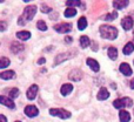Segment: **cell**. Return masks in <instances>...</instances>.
<instances>
[{"label":"cell","mask_w":134,"mask_h":122,"mask_svg":"<svg viewBox=\"0 0 134 122\" xmlns=\"http://www.w3.org/2000/svg\"><path fill=\"white\" fill-rule=\"evenodd\" d=\"M35 13H37V6L34 5H31V6H27L25 9H24V13L21 16H19L18 24L21 26H24L27 21H31L33 18H34Z\"/></svg>","instance_id":"6da1fadb"},{"label":"cell","mask_w":134,"mask_h":122,"mask_svg":"<svg viewBox=\"0 0 134 122\" xmlns=\"http://www.w3.org/2000/svg\"><path fill=\"white\" fill-rule=\"evenodd\" d=\"M100 31V34L104 39H108V40H114L116 39L118 37V30L113 26H109V25H104V26H100L99 28Z\"/></svg>","instance_id":"7a4b0ae2"},{"label":"cell","mask_w":134,"mask_h":122,"mask_svg":"<svg viewBox=\"0 0 134 122\" xmlns=\"http://www.w3.org/2000/svg\"><path fill=\"white\" fill-rule=\"evenodd\" d=\"M113 106L114 108H125V107H132L133 106V101L130 97H122V99H116L113 101Z\"/></svg>","instance_id":"3957f363"},{"label":"cell","mask_w":134,"mask_h":122,"mask_svg":"<svg viewBox=\"0 0 134 122\" xmlns=\"http://www.w3.org/2000/svg\"><path fill=\"white\" fill-rule=\"evenodd\" d=\"M49 114H51L52 116H58V118L64 119V120H65V119L71 118V113L65 111V109H61V108H52V109H49Z\"/></svg>","instance_id":"277c9868"},{"label":"cell","mask_w":134,"mask_h":122,"mask_svg":"<svg viewBox=\"0 0 134 122\" xmlns=\"http://www.w3.org/2000/svg\"><path fill=\"white\" fill-rule=\"evenodd\" d=\"M54 30L58 33H68L72 30V25L67 22H63V24H59V25L54 26Z\"/></svg>","instance_id":"5b68a950"},{"label":"cell","mask_w":134,"mask_h":122,"mask_svg":"<svg viewBox=\"0 0 134 122\" xmlns=\"http://www.w3.org/2000/svg\"><path fill=\"white\" fill-rule=\"evenodd\" d=\"M82 75L83 74L80 69H73V71L69 72L68 78H69V80H72V81H80L81 79H82Z\"/></svg>","instance_id":"8992f818"},{"label":"cell","mask_w":134,"mask_h":122,"mask_svg":"<svg viewBox=\"0 0 134 122\" xmlns=\"http://www.w3.org/2000/svg\"><path fill=\"white\" fill-rule=\"evenodd\" d=\"M25 114L28 118H35V116L39 114V111H38V108L35 106L31 104V106L25 107Z\"/></svg>","instance_id":"52a82bcc"},{"label":"cell","mask_w":134,"mask_h":122,"mask_svg":"<svg viewBox=\"0 0 134 122\" xmlns=\"http://www.w3.org/2000/svg\"><path fill=\"white\" fill-rule=\"evenodd\" d=\"M133 24H134V21H133V19L131 18V16H125V18L121 20V26L124 27V30H125V31L132 30V28H133Z\"/></svg>","instance_id":"ba28073f"},{"label":"cell","mask_w":134,"mask_h":122,"mask_svg":"<svg viewBox=\"0 0 134 122\" xmlns=\"http://www.w3.org/2000/svg\"><path fill=\"white\" fill-rule=\"evenodd\" d=\"M38 90H39L38 85H32L27 90V99L28 100H34L35 96H37V94H38Z\"/></svg>","instance_id":"9c48e42d"},{"label":"cell","mask_w":134,"mask_h":122,"mask_svg":"<svg viewBox=\"0 0 134 122\" xmlns=\"http://www.w3.org/2000/svg\"><path fill=\"white\" fill-rule=\"evenodd\" d=\"M119 69H120V72L125 76L132 75V68H131V66L127 63V62H122V63L120 65V67H119Z\"/></svg>","instance_id":"30bf717a"},{"label":"cell","mask_w":134,"mask_h":122,"mask_svg":"<svg viewBox=\"0 0 134 122\" xmlns=\"http://www.w3.org/2000/svg\"><path fill=\"white\" fill-rule=\"evenodd\" d=\"M0 103L6 106V107H8V108H11V109H13L14 107H15V104H14V102L12 101V99L4 96V95H0Z\"/></svg>","instance_id":"8fae6325"},{"label":"cell","mask_w":134,"mask_h":122,"mask_svg":"<svg viewBox=\"0 0 134 122\" xmlns=\"http://www.w3.org/2000/svg\"><path fill=\"white\" fill-rule=\"evenodd\" d=\"M71 55H72V53H61V54H59V55L55 58V60H54V66L61 63V62H64L65 60H67V59L72 58Z\"/></svg>","instance_id":"7c38bea8"},{"label":"cell","mask_w":134,"mask_h":122,"mask_svg":"<svg viewBox=\"0 0 134 122\" xmlns=\"http://www.w3.org/2000/svg\"><path fill=\"white\" fill-rule=\"evenodd\" d=\"M24 45H21L20 42H12V45H11V52L12 53H14V54H18L19 52H21V51H24Z\"/></svg>","instance_id":"4fadbf2b"},{"label":"cell","mask_w":134,"mask_h":122,"mask_svg":"<svg viewBox=\"0 0 134 122\" xmlns=\"http://www.w3.org/2000/svg\"><path fill=\"white\" fill-rule=\"evenodd\" d=\"M97 97H98V100H100V101L108 99V97H109V93H108V90H107L105 87L100 88V90H99V93H98Z\"/></svg>","instance_id":"5bb4252c"},{"label":"cell","mask_w":134,"mask_h":122,"mask_svg":"<svg viewBox=\"0 0 134 122\" xmlns=\"http://www.w3.org/2000/svg\"><path fill=\"white\" fill-rule=\"evenodd\" d=\"M0 78L2 80H11V79L15 78V72L13 71H6V72H2L0 73Z\"/></svg>","instance_id":"9a60e30c"},{"label":"cell","mask_w":134,"mask_h":122,"mask_svg":"<svg viewBox=\"0 0 134 122\" xmlns=\"http://www.w3.org/2000/svg\"><path fill=\"white\" fill-rule=\"evenodd\" d=\"M87 65L90 66V68L92 69L93 72H99L100 69V66H99V62L95 61L94 59H87Z\"/></svg>","instance_id":"2e32d148"},{"label":"cell","mask_w":134,"mask_h":122,"mask_svg":"<svg viewBox=\"0 0 134 122\" xmlns=\"http://www.w3.org/2000/svg\"><path fill=\"white\" fill-rule=\"evenodd\" d=\"M128 5V0H115L113 1V7L115 9H122Z\"/></svg>","instance_id":"e0dca14e"},{"label":"cell","mask_w":134,"mask_h":122,"mask_svg":"<svg viewBox=\"0 0 134 122\" xmlns=\"http://www.w3.org/2000/svg\"><path fill=\"white\" fill-rule=\"evenodd\" d=\"M119 118H120V122H130V120H131L130 113L124 111V109H121V111L119 112Z\"/></svg>","instance_id":"ac0fdd59"},{"label":"cell","mask_w":134,"mask_h":122,"mask_svg":"<svg viewBox=\"0 0 134 122\" xmlns=\"http://www.w3.org/2000/svg\"><path fill=\"white\" fill-rule=\"evenodd\" d=\"M72 90H73V86H72L71 83H65V85H63V87H61L60 92H61V94L65 96V95L69 94Z\"/></svg>","instance_id":"d6986e66"},{"label":"cell","mask_w":134,"mask_h":122,"mask_svg":"<svg viewBox=\"0 0 134 122\" xmlns=\"http://www.w3.org/2000/svg\"><path fill=\"white\" fill-rule=\"evenodd\" d=\"M16 38L25 41V40H28L31 38V33L27 32V31H20V32L16 33Z\"/></svg>","instance_id":"ffe728a7"},{"label":"cell","mask_w":134,"mask_h":122,"mask_svg":"<svg viewBox=\"0 0 134 122\" xmlns=\"http://www.w3.org/2000/svg\"><path fill=\"white\" fill-rule=\"evenodd\" d=\"M134 51V45L133 42H127L126 44V46L122 48V53L125 54V55H130L131 53Z\"/></svg>","instance_id":"44dd1931"},{"label":"cell","mask_w":134,"mask_h":122,"mask_svg":"<svg viewBox=\"0 0 134 122\" xmlns=\"http://www.w3.org/2000/svg\"><path fill=\"white\" fill-rule=\"evenodd\" d=\"M91 44V40L88 37H86V35H81L80 37V46L82 47V48H86V47H88Z\"/></svg>","instance_id":"7402d4cb"},{"label":"cell","mask_w":134,"mask_h":122,"mask_svg":"<svg viewBox=\"0 0 134 122\" xmlns=\"http://www.w3.org/2000/svg\"><path fill=\"white\" fill-rule=\"evenodd\" d=\"M108 56L111 60H115L118 58V49L115 47H109L108 48Z\"/></svg>","instance_id":"603a6c76"},{"label":"cell","mask_w":134,"mask_h":122,"mask_svg":"<svg viewBox=\"0 0 134 122\" xmlns=\"http://www.w3.org/2000/svg\"><path fill=\"white\" fill-rule=\"evenodd\" d=\"M86 27H87V19H86L85 16H81L78 21V28L80 31H83Z\"/></svg>","instance_id":"cb8c5ba5"},{"label":"cell","mask_w":134,"mask_h":122,"mask_svg":"<svg viewBox=\"0 0 134 122\" xmlns=\"http://www.w3.org/2000/svg\"><path fill=\"white\" fill-rule=\"evenodd\" d=\"M118 16V13H116L115 11H113L112 13H109V14H106V15H104L102 16V19L101 20H105V21H112V20H114V19Z\"/></svg>","instance_id":"d4e9b609"},{"label":"cell","mask_w":134,"mask_h":122,"mask_svg":"<svg viewBox=\"0 0 134 122\" xmlns=\"http://www.w3.org/2000/svg\"><path fill=\"white\" fill-rule=\"evenodd\" d=\"M64 14H65L66 18H72L76 14V8H67Z\"/></svg>","instance_id":"484cf974"},{"label":"cell","mask_w":134,"mask_h":122,"mask_svg":"<svg viewBox=\"0 0 134 122\" xmlns=\"http://www.w3.org/2000/svg\"><path fill=\"white\" fill-rule=\"evenodd\" d=\"M7 66H9V59L8 58H1L0 59V69L1 68H6Z\"/></svg>","instance_id":"4316f807"},{"label":"cell","mask_w":134,"mask_h":122,"mask_svg":"<svg viewBox=\"0 0 134 122\" xmlns=\"http://www.w3.org/2000/svg\"><path fill=\"white\" fill-rule=\"evenodd\" d=\"M8 96H9V99H15V97H18L19 96V89L18 88H13V89H11L9 93H8Z\"/></svg>","instance_id":"83f0119b"},{"label":"cell","mask_w":134,"mask_h":122,"mask_svg":"<svg viewBox=\"0 0 134 122\" xmlns=\"http://www.w3.org/2000/svg\"><path fill=\"white\" fill-rule=\"evenodd\" d=\"M37 27L39 28L40 31H42V32H45V31L47 30V26H46V24H45V21H42V20H39V21H38V24H37Z\"/></svg>","instance_id":"f1b7e54d"},{"label":"cell","mask_w":134,"mask_h":122,"mask_svg":"<svg viewBox=\"0 0 134 122\" xmlns=\"http://www.w3.org/2000/svg\"><path fill=\"white\" fill-rule=\"evenodd\" d=\"M66 5L69 7V8H72V6H80L81 2L79 1V0H69V1L66 2Z\"/></svg>","instance_id":"f546056e"},{"label":"cell","mask_w":134,"mask_h":122,"mask_svg":"<svg viewBox=\"0 0 134 122\" xmlns=\"http://www.w3.org/2000/svg\"><path fill=\"white\" fill-rule=\"evenodd\" d=\"M51 11H52V8L51 7H48L47 5H45V4L41 5V12L42 13H49Z\"/></svg>","instance_id":"4dcf8cb0"},{"label":"cell","mask_w":134,"mask_h":122,"mask_svg":"<svg viewBox=\"0 0 134 122\" xmlns=\"http://www.w3.org/2000/svg\"><path fill=\"white\" fill-rule=\"evenodd\" d=\"M7 28V22L6 21H0V32H4Z\"/></svg>","instance_id":"1f68e13d"},{"label":"cell","mask_w":134,"mask_h":122,"mask_svg":"<svg viewBox=\"0 0 134 122\" xmlns=\"http://www.w3.org/2000/svg\"><path fill=\"white\" fill-rule=\"evenodd\" d=\"M92 51H94V52H97L98 51V45H97V42H92Z\"/></svg>","instance_id":"d6a6232c"},{"label":"cell","mask_w":134,"mask_h":122,"mask_svg":"<svg viewBox=\"0 0 134 122\" xmlns=\"http://www.w3.org/2000/svg\"><path fill=\"white\" fill-rule=\"evenodd\" d=\"M0 122H7L6 116H5V115H1V114H0Z\"/></svg>","instance_id":"836d02e7"},{"label":"cell","mask_w":134,"mask_h":122,"mask_svg":"<svg viewBox=\"0 0 134 122\" xmlns=\"http://www.w3.org/2000/svg\"><path fill=\"white\" fill-rule=\"evenodd\" d=\"M45 62H46L45 58H41V59H39V60H38V63H39V65H42V63H45Z\"/></svg>","instance_id":"e575fe53"},{"label":"cell","mask_w":134,"mask_h":122,"mask_svg":"<svg viewBox=\"0 0 134 122\" xmlns=\"http://www.w3.org/2000/svg\"><path fill=\"white\" fill-rule=\"evenodd\" d=\"M65 41L68 42V44H71V42H72V38H71V37H66V38H65Z\"/></svg>","instance_id":"d590c367"},{"label":"cell","mask_w":134,"mask_h":122,"mask_svg":"<svg viewBox=\"0 0 134 122\" xmlns=\"http://www.w3.org/2000/svg\"><path fill=\"white\" fill-rule=\"evenodd\" d=\"M131 88H132V89H134V79L132 81H131Z\"/></svg>","instance_id":"8d00e7d4"},{"label":"cell","mask_w":134,"mask_h":122,"mask_svg":"<svg viewBox=\"0 0 134 122\" xmlns=\"http://www.w3.org/2000/svg\"><path fill=\"white\" fill-rule=\"evenodd\" d=\"M112 88H114V89H115V88H116V86H115V83H112Z\"/></svg>","instance_id":"74e56055"},{"label":"cell","mask_w":134,"mask_h":122,"mask_svg":"<svg viewBox=\"0 0 134 122\" xmlns=\"http://www.w3.org/2000/svg\"><path fill=\"white\" fill-rule=\"evenodd\" d=\"M15 122H20V121H15Z\"/></svg>","instance_id":"f35d334b"},{"label":"cell","mask_w":134,"mask_h":122,"mask_svg":"<svg viewBox=\"0 0 134 122\" xmlns=\"http://www.w3.org/2000/svg\"><path fill=\"white\" fill-rule=\"evenodd\" d=\"M133 35H134V32H133Z\"/></svg>","instance_id":"ab89813d"}]
</instances>
